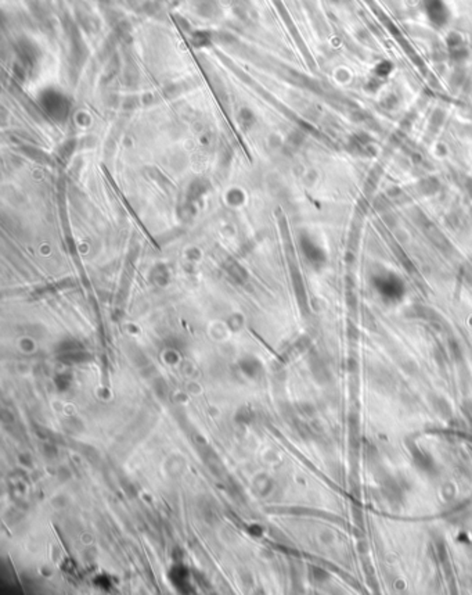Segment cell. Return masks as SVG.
Returning <instances> with one entry per match:
<instances>
[{
    "label": "cell",
    "instance_id": "cell-3",
    "mask_svg": "<svg viewBox=\"0 0 472 595\" xmlns=\"http://www.w3.org/2000/svg\"><path fill=\"white\" fill-rule=\"evenodd\" d=\"M52 253L53 249L52 246H50V243H43V245L39 247V254L42 257H49V255H52Z\"/></svg>",
    "mask_w": 472,
    "mask_h": 595
},
{
    "label": "cell",
    "instance_id": "cell-2",
    "mask_svg": "<svg viewBox=\"0 0 472 595\" xmlns=\"http://www.w3.org/2000/svg\"><path fill=\"white\" fill-rule=\"evenodd\" d=\"M438 403H435V405H436V408H438V411H439L442 415H445V417H447V415H450V407L447 405L446 401H443V400H436Z\"/></svg>",
    "mask_w": 472,
    "mask_h": 595
},
{
    "label": "cell",
    "instance_id": "cell-1",
    "mask_svg": "<svg viewBox=\"0 0 472 595\" xmlns=\"http://www.w3.org/2000/svg\"><path fill=\"white\" fill-rule=\"evenodd\" d=\"M249 200V194L247 189L240 185L230 186L229 189L223 194V203L227 208L233 211H240L247 207Z\"/></svg>",
    "mask_w": 472,
    "mask_h": 595
}]
</instances>
